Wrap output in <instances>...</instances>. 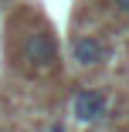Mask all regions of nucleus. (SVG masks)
Returning a JSON list of instances; mask_svg holds the SVG:
<instances>
[{"mask_svg":"<svg viewBox=\"0 0 129 132\" xmlns=\"http://www.w3.org/2000/svg\"><path fill=\"white\" fill-rule=\"evenodd\" d=\"M71 61L82 68H98L109 61V44L98 34H78L71 41Z\"/></svg>","mask_w":129,"mask_h":132,"instance_id":"f257e3e1","label":"nucleus"},{"mask_svg":"<svg viewBox=\"0 0 129 132\" xmlns=\"http://www.w3.org/2000/svg\"><path fill=\"white\" fill-rule=\"evenodd\" d=\"M71 115L78 119V122H102L109 115V98L102 95L98 88H82L78 95L71 98Z\"/></svg>","mask_w":129,"mask_h":132,"instance_id":"f03ea898","label":"nucleus"},{"mask_svg":"<svg viewBox=\"0 0 129 132\" xmlns=\"http://www.w3.org/2000/svg\"><path fill=\"white\" fill-rule=\"evenodd\" d=\"M55 58H58V51H55V41L48 34H41V31L27 34V41H24V61H31L37 68H51Z\"/></svg>","mask_w":129,"mask_h":132,"instance_id":"7ed1b4c3","label":"nucleus"},{"mask_svg":"<svg viewBox=\"0 0 129 132\" xmlns=\"http://www.w3.org/2000/svg\"><path fill=\"white\" fill-rule=\"evenodd\" d=\"M112 4H116V7H119L122 14H129V0H112Z\"/></svg>","mask_w":129,"mask_h":132,"instance_id":"20e7f679","label":"nucleus"},{"mask_svg":"<svg viewBox=\"0 0 129 132\" xmlns=\"http://www.w3.org/2000/svg\"><path fill=\"white\" fill-rule=\"evenodd\" d=\"M51 132H65V129H61V125H51Z\"/></svg>","mask_w":129,"mask_h":132,"instance_id":"39448f33","label":"nucleus"}]
</instances>
